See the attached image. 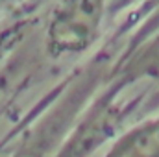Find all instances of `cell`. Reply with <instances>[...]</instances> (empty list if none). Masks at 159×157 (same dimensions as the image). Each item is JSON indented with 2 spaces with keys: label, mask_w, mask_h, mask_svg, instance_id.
Masks as SVG:
<instances>
[{
  "label": "cell",
  "mask_w": 159,
  "mask_h": 157,
  "mask_svg": "<svg viewBox=\"0 0 159 157\" xmlns=\"http://www.w3.org/2000/svg\"><path fill=\"white\" fill-rule=\"evenodd\" d=\"M141 63L146 70H159V37L144 50V56H141Z\"/></svg>",
  "instance_id": "6da1fadb"
}]
</instances>
